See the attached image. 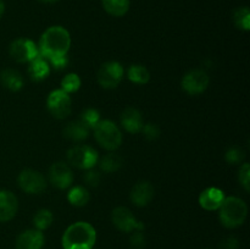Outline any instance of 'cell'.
Returning <instances> with one entry per match:
<instances>
[{"label":"cell","mask_w":250,"mask_h":249,"mask_svg":"<svg viewBox=\"0 0 250 249\" xmlns=\"http://www.w3.org/2000/svg\"><path fill=\"white\" fill-rule=\"evenodd\" d=\"M233 22L237 28L242 31H249L250 29V11L247 6L238 7L233 12Z\"/></svg>","instance_id":"484cf974"},{"label":"cell","mask_w":250,"mask_h":249,"mask_svg":"<svg viewBox=\"0 0 250 249\" xmlns=\"http://www.w3.org/2000/svg\"><path fill=\"white\" fill-rule=\"evenodd\" d=\"M131 202L137 207H146L154 198V187L148 181H139L131 190Z\"/></svg>","instance_id":"5bb4252c"},{"label":"cell","mask_w":250,"mask_h":249,"mask_svg":"<svg viewBox=\"0 0 250 249\" xmlns=\"http://www.w3.org/2000/svg\"><path fill=\"white\" fill-rule=\"evenodd\" d=\"M100 180H102L100 173L98 172V171L93 170V168L88 170L87 172L83 175V181H84L88 186H90V187H97L100 183Z\"/></svg>","instance_id":"d6a6232c"},{"label":"cell","mask_w":250,"mask_h":249,"mask_svg":"<svg viewBox=\"0 0 250 249\" xmlns=\"http://www.w3.org/2000/svg\"><path fill=\"white\" fill-rule=\"evenodd\" d=\"M124 66L117 61H107L98 71V83L105 89H114L124 78Z\"/></svg>","instance_id":"8992f818"},{"label":"cell","mask_w":250,"mask_h":249,"mask_svg":"<svg viewBox=\"0 0 250 249\" xmlns=\"http://www.w3.org/2000/svg\"><path fill=\"white\" fill-rule=\"evenodd\" d=\"M239 183H241L242 187L244 188L246 192H249L250 190V167L249 164L244 163L243 165L239 168V175H238Z\"/></svg>","instance_id":"f546056e"},{"label":"cell","mask_w":250,"mask_h":249,"mask_svg":"<svg viewBox=\"0 0 250 249\" xmlns=\"http://www.w3.org/2000/svg\"><path fill=\"white\" fill-rule=\"evenodd\" d=\"M4 10H5L4 1H2V0H0V17L2 16V14H4Z\"/></svg>","instance_id":"e575fe53"},{"label":"cell","mask_w":250,"mask_h":249,"mask_svg":"<svg viewBox=\"0 0 250 249\" xmlns=\"http://www.w3.org/2000/svg\"><path fill=\"white\" fill-rule=\"evenodd\" d=\"M97 241V231L90 224L78 221L63 232L61 244L63 249H92Z\"/></svg>","instance_id":"7a4b0ae2"},{"label":"cell","mask_w":250,"mask_h":249,"mask_svg":"<svg viewBox=\"0 0 250 249\" xmlns=\"http://www.w3.org/2000/svg\"><path fill=\"white\" fill-rule=\"evenodd\" d=\"M93 129L95 139L102 148L110 151L120 148L122 143V133L114 122L110 120H100L99 124Z\"/></svg>","instance_id":"277c9868"},{"label":"cell","mask_w":250,"mask_h":249,"mask_svg":"<svg viewBox=\"0 0 250 249\" xmlns=\"http://www.w3.org/2000/svg\"><path fill=\"white\" fill-rule=\"evenodd\" d=\"M111 220L117 229H120L121 232H126V233L143 231L144 228V225L136 219L133 212L128 208L119 207L112 210Z\"/></svg>","instance_id":"30bf717a"},{"label":"cell","mask_w":250,"mask_h":249,"mask_svg":"<svg viewBox=\"0 0 250 249\" xmlns=\"http://www.w3.org/2000/svg\"><path fill=\"white\" fill-rule=\"evenodd\" d=\"M80 120L83 122V124H87L89 128H94L100 121V114L98 110L89 107V109H85L84 111L82 112Z\"/></svg>","instance_id":"83f0119b"},{"label":"cell","mask_w":250,"mask_h":249,"mask_svg":"<svg viewBox=\"0 0 250 249\" xmlns=\"http://www.w3.org/2000/svg\"><path fill=\"white\" fill-rule=\"evenodd\" d=\"M90 199V194L87 188L82 186H76L71 188V190L67 194V200L75 207H84Z\"/></svg>","instance_id":"cb8c5ba5"},{"label":"cell","mask_w":250,"mask_h":249,"mask_svg":"<svg viewBox=\"0 0 250 249\" xmlns=\"http://www.w3.org/2000/svg\"><path fill=\"white\" fill-rule=\"evenodd\" d=\"M19 210L16 195L6 189L0 190V222H7L14 219Z\"/></svg>","instance_id":"4fadbf2b"},{"label":"cell","mask_w":250,"mask_h":249,"mask_svg":"<svg viewBox=\"0 0 250 249\" xmlns=\"http://www.w3.org/2000/svg\"><path fill=\"white\" fill-rule=\"evenodd\" d=\"M209 83L210 77L204 70H192L183 76L181 85L187 94L198 95L207 90Z\"/></svg>","instance_id":"8fae6325"},{"label":"cell","mask_w":250,"mask_h":249,"mask_svg":"<svg viewBox=\"0 0 250 249\" xmlns=\"http://www.w3.org/2000/svg\"><path fill=\"white\" fill-rule=\"evenodd\" d=\"M246 158V153H244L243 149L238 148V146H231L229 150L225 154V159L229 164L231 165H236V164L242 163Z\"/></svg>","instance_id":"f1b7e54d"},{"label":"cell","mask_w":250,"mask_h":249,"mask_svg":"<svg viewBox=\"0 0 250 249\" xmlns=\"http://www.w3.org/2000/svg\"><path fill=\"white\" fill-rule=\"evenodd\" d=\"M53 212L48 209H41L33 217V225L36 229L38 231H44V229L49 228L50 225L53 224Z\"/></svg>","instance_id":"d4e9b609"},{"label":"cell","mask_w":250,"mask_h":249,"mask_svg":"<svg viewBox=\"0 0 250 249\" xmlns=\"http://www.w3.org/2000/svg\"><path fill=\"white\" fill-rule=\"evenodd\" d=\"M129 244L132 249H144L146 247V237L143 231H134L129 238Z\"/></svg>","instance_id":"1f68e13d"},{"label":"cell","mask_w":250,"mask_h":249,"mask_svg":"<svg viewBox=\"0 0 250 249\" xmlns=\"http://www.w3.org/2000/svg\"><path fill=\"white\" fill-rule=\"evenodd\" d=\"M46 106H48L49 112L55 119H66L71 114V110H72V102H71L70 94L63 92L62 89L53 90L48 95Z\"/></svg>","instance_id":"52a82bcc"},{"label":"cell","mask_w":250,"mask_h":249,"mask_svg":"<svg viewBox=\"0 0 250 249\" xmlns=\"http://www.w3.org/2000/svg\"><path fill=\"white\" fill-rule=\"evenodd\" d=\"M49 73H50V66L43 56H37L34 60L29 62L28 75L29 78L34 82H41V81L45 80Z\"/></svg>","instance_id":"d6986e66"},{"label":"cell","mask_w":250,"mask_h":249,"mask_svg":"<svg viewBox=\"0 0 250 249\" xmlns=\"http://www.w3.org/2000/svg\"><path fill=\"white\" fill-rule=\"evenodd\" d=\"M98 164H99L100 170L106 173H111L120 170V167L122 166V159L117 154L109 153L103 156L100 160H98Z\"/></svg>","instance_id":"603a6c76"},{"label":"cell","mask_w":250,"mask_h":249,"mask_svg":"<svg viewBox=\"0 0 250 249\" xmlns=\"http://www.w3.org/2000/svg\"><path fill=\"white\" fill-rule=\"evenodd\" d=\"M44 234L38 229H27L16 239V249H42L44 246Z\"/></svg>","instance_id":"2e32d148"},{"label":"cell","mask_w":250,"mask_h":249,"mask_svg":"<svg viewBox=\"0 0 250 249\" xmlns=\"http://www.w3.org/2000/svg\"><path fill=\"white\" fill-rule=\"evenodd\" d=\"M20 188L28 194H41L45 190L46 181L41 172L32 168L21 171L17 177Z\"/></svg>","instance_id":"9c48e42d"},{"label":"cell","mask_w":250,"mask_h":249,"mask_svg":"<svg viewBox=\"0 0 250 249\" xmlns=\"http://www.w3.org/2000/svg\"><path fill=\"white\" fill-rule=\"evenodd\" d=\"M81 87V78L78 77L77 73H68L61 80V89L67 94L75 93L80 89Z\"/></svg>","instance_id":"4316f807"},{"label":"cell","mask_w":250,"mask_h":249,"mask_svg":"<svg viewBox=\"0 0 250 249\" xmlns=\"http://www.w3.org/2000/svg\"><path fill=\"white\" fill-rule=\"evenodd\" d=\"M99 160L98 151L89 145H76L67 151V161L81 170H90Z\"/></svg>","instance_id":"5b68a950"},{"label":"cell","mask_w":250,"mask_h":249,"mask_svg":"<svg viewBox=\"0 0 250 249\" xmlns=\"http://www.w3.org/2000/svg\"><path fill=\"white\" fill-rule=\"evenodd\" d=\"M127 77L136 84H146L150 81V72L143 65H132L127 71Z\"/></svg>","instance_id":"7402d4cb"},{"label":"cell","mask_w":250,"mask_h":249,"mask_svg":"<svg viewBox=\"0 0 250 249\" xmlns=\"http://www.w3.org/2000/svg\"><path fill=\"white\" fill-rule=\"evenodd\" d=\"M71 46V37L66 28L51 26L42 34L39 41V54L58 70L66 67L67 53Z\"/></svg>","instance_id":"6da1fadb"},{"label":"cell","mask_w":250,"mask_h":249,"mask_svg":"<svg viewBox=\"0 0 250 249\" xmlns=\"http://www.w3.org/2000/svg\"><path fill=\"white\" fill-rule=\"evenodd\" d=\"M0 83L2 84V87L11 92H19L23 87L24 78L19 71L6 68L0 72Z\"/></svg>","instance_id":"ac0fdd59"},{"label":"cell","mask_w":250,"mask_h":249,"mask_svg":"<svg viewBox=\"0 0 250 249\" xmlns=\"http://www.w3.org/2000/svg\"><path fill=\"white\" fill-rule=\"evenodd\" d=\"M239 242L236 237H227L220 243V249H238Z\"/></svg>","instance_id":"836d02e7"},{"label":"cell","mask_w":250,"mask_h":249,"mask_svg":"<svg viewBox=\"0 0 250 249\" xmlns=\"http://www.w3.org/2000/svg\"><path fill=\"white\" fill-rule=\"evenodd\" d=\"M49 180L58 189H67L73 182V172L67 164L58 161L49 170Z\"/></svg>","instance_id":"7c38bea8"},{"label":"cell","mask_w":250,"mask_h":249,"mask_svg":"<svg viewBox=\"0 0 250 249\" xmlns=\"http://www.w3.org/2000/svg\"><path fill=\"white\" fill-rule=\"evenodd\" d=\"M247 215H248V207L241 198H225L221 207L219 208L220 221L227 228H236L243 225Z\"/></svg>","instance_id":"3957f363"},{"label":"cell","mask_w":250,"mask_h":249,"mask_svg":"<svg viewBox=\"0 0 250 249\" xmlns=\"http://www.w3.org/2000/svg\"><path fill=\"white\" fill-rule=\"evenodd\" d=\"M103 7L109 15L115 17H121L129 10V0H102Z\"/></svg>","instance_id":"44dd1931"},{"label":"cell","mask_w":250,"mask_h":249,"mask_svg":"<svg viewBox=\"0 0 250 249\" xmlns=\"http://www.w3.org/2000/svg\"><path fill=\"white\" fill-rule=\"evenodd\" d=\"M89 131L90 128L87 124H83L81 120H77V121H72L66 124V127L63 128V136L70 141L81 142L88 138Z\"/></svg>","instance_id":"ffe728a7"},{"label":"cell","mask_w":250,"mask_h":249,"mask_svg":"<svg viewBox=\"0 0 250 249\" xmlns=\"http://www.w3.org/2000/svg\"><path fill=\"white\" fill-rule=\"evenodd\" d=\"M9 54L15 61L20 63L31 62L32 60L39 56V50L36 43L31 39L19 38L15 39L9 48Z\"/></svg>","instance_id":"ba28073f"},{"label":"cell","mask_w":250,"mask_h":249,"mask_svg":"<svg viewBox=\"0 0 250 249\" xmlns=\"http://www.w3.org/2000/svg\"><path fill=\"white\" fill-rule=\"evenodd\" d=\"M142 132H143L144 137L148 141H155V139H158L160 137V128L155 124H144L143 128H142Z\"/></svg>","instance_id":"4dcf8cb0"},{"label":"cell","mask_w":250,"mask_h":249,"mask_svg":"<svg viewBox=\"0 0 250 249\" xmlns=\"http://www.w3.org/2000/svg\"><path fill=\"white\" fill-rule=\"evenodd\" d=\"M39 2H43V4H53V2L59 1V0H37Z\"/></svg>","instance_id":"d590c367"},{"label":"cell","mask_w":250,"mask_h":249,"mask_svg":"<svg viewBox=\"0 0 250 249\" xmlns=\"http://www.w3.org/2000/svg\"><path fill=\"white\" fill-rule=\"evenodd\" d=\"M225 198L226 197L221 189L216 187H210L200 193L199 204L203 209L208 210V211H214V210H219Z\"/></svg>","instance_id":"e0dca14e"},{"label":"cell","mask_w":250,"mask_h":249,"mask_svg":"<svg viewBox=\"0 0 250 249\" xmlns=\"http://www.w3.org/2000/svg\"><path fill=\"white\" fill-rule=\"evenodd\" d=\"M120 122L121 126L126 129L129 133H139L142 132V128L144 126L143 116H142L141 111L137 110L136 107H127L122 111L121 116H120Z\"/></svg>","instance_id":"9a60e30c"}]
</instances>
